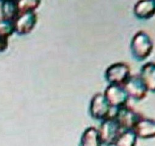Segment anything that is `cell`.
Here are the masks:
<instances>
[{"instance_id": "obj_3", "label": "cell", "mask_w": 155, "mask_h": 146, "mask_svg": "<svg viewBox=\"0 0 155 146\" xmlns=\"http://www.w3.org/2000/svg\"><path fill=\"white\" fill-rule=\"evenodd\" d=\"M114 116L121 129L124 130H133L139 120L143 117L140 113L127 105L117 108Z\"/></svg>"}, {"instance_id": "obj_12", "label": "cell", "mask_w": 155, "mask_h": 146, "mask_svg": "<svg viewBox=\"0 0 155 146\" xmlns=\"http://www.w3.org/2000/svg\"><path fill=\"white\" fill-rule=\"evenodd\" d=\"M98 130L94 127L87 129L81 136L79 146H101Z\"/></svg>"}, {"instance_id": "obj_7", "label": "cell", "mask_w": 155, "mask_h": 146, "mask_svg": "<svg viewBox=\"0 0 155 146\" xmlns=\"http://www.w3.org/2000/svg\"><path fill=\"white\" fill-rule=\"evenodd\" d=\"M37 23V15L35 11L20 14L14 21V32L19 36L30 34Z\"/></svg>"}, {"instance_id": "obj_1", "label": "cell", "mask_w": 155, "mask_h": 146, "mask_svg": "<svg viewBox=\"0 0 155 146\" xmlns=\"http://www.w3.org/2000/svg\"><path fill=\"white\" fill-rule=\"evenodd\" d=\"M153 48V41L145 31L137 32L131 43V51L133 56L139 61H142L151 54Z\"/></svg>"}, {"instance_id": "obj_14", "label": "cell", "mask_w": 155, "mask_h": 146, "mask_svg": "<svg viewBox=\"0 0 155 146\" xmlns=\"http://www.w3.org/2000/svg\"><path fill=\"white\" fill-rule=\"evenodd\" d=\"M137 137L133 130H124L118 137L115 146H136Z\"/></svg>"}, {"instance_id": "obj_5", "label": "cell", "mask_w": 155, "mask_h": 146, "mask_svg": "<svg viewBox=\"0 0 155 146\" xmlns=\"http://www.w3.org/2000/svg\"><path fill=\"white\" fill-rule=\"evenodd\" d=\"M123 85L130 98L141 100L147 95L148 89L140 75L130 76Z\"/></svg>"}, {"instance_id": "obj_17", "label": "cell", "mask_w": 155, "mask_h": 146, "mask_svg": "<svg viewBox=\"0 0 155 146\" xmlns=\"http://www.w3.org/2000/svg\"><path fill=\"white\" fill-rule=\"evenodd\" d=\"M8 47V39L0 37V53L4 52Z\"/></svg>"}, {"instance_id": "obj_8", "label": "cell", "mask_w": 155, "mask_h": 146, "mask_svg": "<svg viewBox=\"0 0 155 146\" xmlns=\"http://www.w3.org/2000/svg\"><path fill=\"white\" fill-rule=\"evenodd\" d=\"M111 107L104 94L97 93L95 94L90 102V113L96 120H104L110 116Z\"/></svg>"}, {"instance_id": "obj_9", "label": "cell", "mask_w": 155, "mask_h": 146, "mask_svg": "<svg viewBox=\"0 0 155 146\" xmlns=\"http://www.w3.org/2000/svg\"><path fill=\"white\" fill-rule=\"evenodd\" d=\"M137 138L150 139L155 136V122L153 119L142 117L133 129Z\"/></svg>"}, {"instance_id": "obj_16", "label": "cell", "mask_w": 155, "mask_h": 146, "mask_svg": "<svg viewBox=\"0 0 155 146\" xmlns=\"http://www.w3.org/2000/svg\"><path fill=\"white\" fill-rule=\"evenodd\" d=\"M41 2L38 0H22L18 1L19 14L28 11H35L40 5Z\"/></svg>"}, {"instance_id": "obj_10", "label": "cell", "mask_w": 155, "mask_h": 146, "mask_svg": "<svg viewBox=\"0 0 155 146\" xmlns=\"http://www.w3.org/2000/svg\"><path fill=\"white\" fill-rule=\"evenodd\" d=\"M134 14L140 19H149L155 12V2L153 0L138 2L134 8Z\"/></svg>"}, {"instance_id": "obj_2", "label": "cell", "mask_w": 155, "mask_h": 146, "mask_svg": "<svg viewBox=\"0 0 155 146\" xmlns=\"http://www.w3.org/2000/svg\"><path fill=\"white\" fill-rule=\"evenodd\" d=\"M121 127L114 116H109L102 120L98 130L102 145H114L121 133Z\"/></svg>"}, {"instance_id": "obj_4", "label": "cell", "mask_w": 155, "mask_h": 146, "mask_svg": "<svg viewBox=\"0 0 155 146\" xmlns=\"http://www.w3.org/2000/svg\"><path fill=\"white\" fill-rule=\"evenodd\" d=\"M130 75V68L124 62L115 63L106 71L105 77L110 84L122 85Z\"/></svg>"}, {"instance_id": "obj_15", "label": "cell", "mask_w": 155, "mask_h": 146, "mask_svg": "<svg viewBox=\"0 0 155 146\" xmlns=\"http://www.w3.org/2000/svg\"><path fill=\"white\" fill-rule=\"evenodd\" d=\"M14 33H15L14 21L3 18L0 19V37L8 39Z\"/></svg>"}, {"instance_id": "obj_13", "label": "cell", "mask_w": 155, "mask_h": 146, "mask_svg": "<svg viewBox=\"0 0 155 146\" xmlns=\"http://www.w3.org/2000/svg\"><path fill=\"white\" fill-rule=\"evenodd\" d=\"M0 8H1L2 18L3 19L14 21L19 15L18 1L17 0L3 1Z\"/></svg>"}, {"instance_id": "obj_11", "label": "cell", "mask_w": 155, "mask_h": 146, "mask_svg": "<svg viewBox=\"0 0 155 146\" xmlns=\"http://www.w3.org/2000/svg\"><path fill=\"white\" fill-rule=\"evenodd\" d=\"M140 77L145 84L148 91H155V65L153 62H147L144 64L140 71Z\"/></svg>"}, {"instance_id": "obj_6", "label": "cell", "mask_w": 155, "mask_h": 146, "mask_svg": "<svg viewBox=\"0 0 155 146\" xmlns=\"http://www.w3.org/2000/svg\"><path fill=\"white\" fill-rule=\"evenodd\" d=\"M104 95L110 107L117 109L126 105L130 99L123 86L118 84L108 86Z\"/></svg>"}]
</instances>
